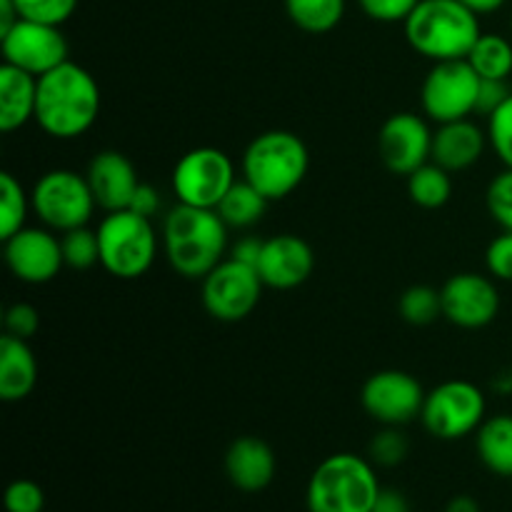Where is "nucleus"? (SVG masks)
Wrapping results in <instances>:
<instances>
[{
    "label": "nucleus",
    "mask_w": 512,
    "mask_h": 512,
    "mask_svg": "<svg viewBox=\"0 0 512 512\" xmlns=\"http://www.w3.org/2000/svg\"><path fill=\"white\" fill-rule=\"evenodd\" d=\"M103 108L95 75L83 65L65 60L38 78L35 123L55 140H75L88 133Z\"/></svg>",
    "instance_id": "obj_1"
},
{
    "label": "nucleus",
    "mask_w": 512,
    "mask_h": 512,
    "mask_svg": "<svg viewBox=\"0 0 512 512\" xmlns=\"http://www.w3.org/2000/svg\"><path fill=\"white\" fill-rule=\"evenodd\" d=\"M228 230L218 210L178 203L163 220V250L170 268L188 280H203L225 260Z\"/></svg>",
    "instance_id": "obj_2"
},
{
    "label": "nucleus",
    "mask_w": 512,
    "mask_h": 512,
    "mask_svg": "<svg viewBox=\"0 0 512 512\" xmlns=\"http://www.w3.org/2000/svg\"><path fill=\"white\" fill-rule=\"evenodd\" d=\"M403 28L410 48L433 63L465 60L483 35L480 15L460 0H420Z\"/></svg>",
    "instance_id": "obj_3"
},
{
    "label": "nucleus",
    "mask_w": 512,
    "mask_h": 512,
    "mask_svg": "<svg viewBox=\"0 0 512 512\" xmlns=\"http://www.w3.org/2000/svg\"><path fill=\"white\" fill-rule=\"evenodd\" d=\"M243 178L270 203L285 200L303 185L310 170L308 145L290 130H265L243 153Z\"/></svg>",
    "instance_id": "obj_4"
},
{
    "label": "nucleus",
    "mask_w": 512,
    "mask_h": 512,
    "mask_svg": "<svg viewBox=\"0 0 512 512\" xmlns=\"http://www.w3.org/2000/svg\"><path fill=\"white\" fill-rule=\"evenodd\" d=\"M380 480L373 460L355 453L328 455L305 490L308 512H373Z\"/></svg>",
    "instance_id": "obj_5"
},
{
    "label": "nucleus",
    "mask_w": 512,
    "mask_h": 512,
    "mask_svg": "<svg viewBox=\"0 0 512 512\" xmlns=\"http://www.w3.org/2000/svg\"><path fill=\"white\" fill-rule=\"evenodd\" d=\"M100 265L118 280H138L158 258L153 220L135 210H115L98 225Z\"/></svg>",
    "instance_id": "obj_6"
},
{
    "label": "nucleus",
    "mask_w": 512,
    "mask_h": 512,
    "mask_svg": "<svg viewBox=\"0 0 512 512\" xmlns=\"http://www.w3.org/2000/svg\"><path fill=\"white\" fill-rule=\"evenodd\" d=\"M30 203L35 218L55 233L83 228L98 208L88 178L68 168H55L40 175L30 190Z\"/></svg>",
    "instance_id": "obj_7"
},
{
    "label": "nucleus",
    "mask_w": 512,
    "mask_h": 512,
    "mask_svg": "<svg viewBox=\"0 0 512 512\" xmlns=\"http://www.w3.org/2000/svg\"><path fill=\"white\" fill-rule=\"evenodd\" d=\"M235 180L238 175H235L233 158L213 145H200L180 155L170 173V188L180 205L215 210Z\"/></svg>",
    "instance_id": "obj_8"
},
{
    "label": "nucleus",
    "mask_w": 512,
    "mask_h": 512,
    "mask_svg": "<svg viewBox=\"0 0 512 512\" xmlns=\"http://www.w3.org/2000/svg\"><path fill=\"white\" fill-rule=\"evenodd\" d=\"M485 393L470 380H445L425 395L423 428L438 440H463L488 418Z\"/></svg>",
    "instance_id": "obj_9"
},
{
    "label": "nucleus",
    "mask_w": 512,
    "mask_h": 512,
    "mask_svg": "<svg viewBox=\"0 0 512 512\" xmlns=\"http://www.w3.org/2000/svg\"><path fill=\"white\" fill-rule=\"evenodd\" d=\"M483 78L468 60L433 63L420 85V105L433 123H453L478 113Z\"/></svg>",
    "instance_id": "obj_10"
},
{
    "label": "nucleus",
    "mask_w": 512,
    "mask_h": 512,
    "mask_svg": "<svg viewBox=\"0 0 512 512\" xmlns=\"http://www.w3.org/2000/svg\"><path fill=\"white\" fill-rule=\"evenodd\" d=\"M263 288V280L253 265L225 258L203 278L200 300L210 318L220 323H240L258 308Z\"/></svg>",
    "instance_id": "obj_11"
},
{
    "label": "nucleus",
    "mask_w": 512,
    "mask_h": 512,
    "mask_svg": "<svg viewBox=\"0 0 512 512\" xmlns=\"http://www.w3.org/2000/svg\"><path fill=\"white\" fill-rule=\"evenodd\" d=\"M425 395L428 393L415 375L390 368L378 370L365 380L360 390V403L375 423L403 428L420 418Z\"/></svg>",
    "instance_id": "obj_12"
},
{
    "label": "nucleus",
    "mask_w": 512,
    "mask_h": 512,
    "mask_svg": "<svg viewBox=\"0 0 512 512\" xmlns=\"http://www.w3.org/2000/svg\"><path fill=\"white\" fill-rule=\"evenodd\" d=\"M0 50H3V63L15 65L25 73L35 75V78L70 60L68 40H65L60 25L25 18H20L13 28L0 33Z\"/></svg>",
    "instance_id": "obj_13"
},
{
    "label": "nucleus",
    "mask_w": 512,
    "mask_h": 512,
    "mask_svg": "<svg viewBox=\"0 0 512 512\" xmlns=\"http://www.w3.org/2000/svg\"><path fill=\"white\" fill-rule=\"evenodd\" d=\"M5 248V265L18 278L20 283L28 285H45L60 275L65 268L63 245L55 230L45 228H30L25 225L8 240H3Z\"/></svg>",
    "instance_id": "obj_14"
},
{
    "label": "nucleus",
    "mask_w": 512,
    "mask_h": 512,
    "mask_svg": "<svg viewBox=\"0 0 512 512\" xmlns=\"http://www.w3.org/2000/svg\"><path fill=\"white\" fill-rule=\"evenodd\" d=\"M443 318L463 330H480L500 313V293L495 278L480 273H458L440 288Z\"/></svg>",
    "instance_id": "obj_15"
},
{
    "label": "nucleus",
    "mask_w": 512,
    "mask_h": 512,
    "mask_svg": "<svg viewBox=\"0 0 512 512\" xmlns=\"http://www.w3.org/2000/svg\"><path fill=\"white\" fill-rule=\"evenodd\" d=\"M378 153L390 173L408 178L410 173L430 163L433 130L428 128V120L408 110L390 115L378 133Z\"/></svg>",
    "instance_id": "obj_16"
},
{
    "label": "nucleus",
    "mask_w": 512,
    "mask_h": 512,
    "mask_svg": "<svg viewBox=\"0 0 512 512\" xmlns=\"http://www.w3.org/2000/svg\"><path fill=\"white\" fill-rule=\"evenodd\" d=\"M255 270L265 288L295 290L308 283V278L313 275L315 253L308 240H303L300 235L280 233L263 240Z\"/></svg>",
    "instance_id": "obj_17"
},
{
    "label": "nucleus",
    "mask_w": 512,
    "mask_h": 512,
    "mask_svg": "<svg viewBox=\"0 0 512 512\" xmlns=\"http://www.w3.org/2000/svg\"><path fill=\"white\" fill-rule=\"evenodd\" d=\"M93 198L98 208L105 213H115V210H128L133 203V195L143 180L138 178V170L130 163L128 155L120 150H100L93 155L85 170Z\"/></svg>",
    "instance_id": "obj_18"
},
{
    "label": "nucleus",
    "mask_w": 512,
    "mask_h": 512,
    "mask_svg": "<svg viewBox=\"0 0 512 512\" xmlns=\"http://www.w3.org/2000/svg\"><path fill=\"white\" fill-rule=\"evenodd\" d=\"M490 145L488 130L480 128L475 120H453V123H440L433 130V153L430 160L440 165L443 170L463 173L473 168L485 155V148Z\"/></svg>",
    "instance_id": "obj_19"
},
{
    "label": "nucleus",
    "mask_w": 512,
    "mask_h": 512,
    "mask_svg": "<svg viewBox=\"0 0 512 512\" xmlns=\"http://www.w3.org/2000/svg\"><path fill=\"white\" fill-rule=\"evenodd\" d=\"M278 470L273 448L265 440L243 435L233 440L225 453V473L228 480L243 493H260L268 488Z\"/></svg>",
    "instance_id": "obj_20"
},
{
    "label": "nucleus",
    "mask_w": 512,
    "mask_h": 512,
    "mask_svg": "<svg viewBox=\"0 0 512 512\" xmlns=\"http://www.w3.org/2000/svg\"><path fill=\"white\" fill-rule=\"evenodd\" d=\"M38 385V360L28 340L5 333L0 338V400L20 403Z\"/></svg>",
    "instance_id": "obj_21"
},
{
    "label": "nucleus",
    "mask_w": 512,
    "mask_h": 512,
    "mask_svg": "<svg viewBox=\"0 0 512 512\" xmlns=\"http://www.w3.org/2000/svg\"><path fill=\"white\" fill-rule=\"evenodd\" d=\"M38 78L15 65H0V130L15 133L35 120Z\"/></svg>",
    "instance_id": "obj_22"
},
{
    "label": "nucleus",
    "mask_w": 512,
    "mask_h": 512,
    "mask_svg": "<svg viewBox=\"0 0 512 512\" xmlns=\"http://www.w3.org/2000/svg\"><path fill=\"white\" fill-rule=\"evenodd\" d=\"M475 450L490 473L512 478V415L485 418L475 433Z\"/></svg>",
    "instance_id": "obj_23"
},
{
    "label": "nucleus",
    "mask_w": 512,
    "mask_h": 512,
    "mask_svg": "<svg viewBox=\"0 0 512 512\" xmlns=\"http://www.w3.org/2000/svg\"><path fill=\"white\" fill-rule=\"evenodd\" d=\"M268 205L270 200L243 178L235 180V185L228 190V195L220 200V205L215 210H218V215L230 230H245L253 228V225H258L263 220Z\"/></svg>",
    "instance_id": "obj_24"
},
{
    "label": "nucleus",
    "mask_w": 512,
    "mask_h": 512,
    "mask_svg": "<svg viewBox=\"0 0 512 512\" xmlns=\"http://www.w3.org/2000/svg\"><path fill=\"white\" fill-rule=\"evenodd\" d=\"M465 60L483 80H508L512 75V43L505 35L483 33Z\"/></svg>",
    "instance_id": "obj_25"
},
{
    "label": "nucleus",
    "mask_w": 512,
    "mask_h": 512,
    "mask_svg": "<svg viewBox=\"0 0 512 512\" xmlns=\"http://www.w3.org/2000/svg\"><path fill=\"white\" fill-rule=\"evenodd\" d=\"M285 10L295 28L310 35H323L340 25L345 0H285Z\"/></svg>",
    "instance_id": "obj_26"
},
{
    "label": "nucleus",
    "mask_w": 512,
    "mask_h": 512,
    "mask_svg": "<svg viewBox=\"0 0 512 512\" xmlns=\"http://www.w3.org/2000/svg\"><path fill=\"white\" fill-rule=\"evenodd\" d=\"M408 195L418 208L438 210L453 198V178L433 160L408 175Z\"/></svg>",
    "instance_id": "obj_27"
},
{
    "label": "nucleus",
    "mask_w": 512,
    "mask_h": 512,
    "mask_svg": "<svg viewBox=\"0 0 512 512\" xmlns=\"http://www.w3.org/2000/svg\"><path fill=\"white\" fill-rule=\"evenodd\" d=\"M33 213L30 193L13 173H0V238L8 240L25 228L28 215Z\"/></svg>",
    "instance_id": "obj_28"
},
{
    "label": "nucleus",
    "mask_w": 512,
    "mask_h": 512,
    "mask_svg": "<svg viewBox=\"0 0 512 512\" xmlns=\"http://www.w3.org/2000/svg\"><path fill=\"white\" fill-rule=\"evenodd\" d=\"M400 318L408 325L423 328V325L435 323L443 318V300H440V290L430 288V285H410L398 300Z\"/></svg>",
    "instance_id": "obj_29"
},
{
    "label": "nucleus",
    "mask_w": 512,
    "mask_h": 512,
    "mask_svg": "<svg viewBox=\"0 0 512 512\" xmlns=\"http://www.w3.org/2000/svg\"><path fill=\"white\" fill-rule=\"evenodd\" d=\"M60 245H63V258L68 268L88 270L95 263H100L98 230H90L88 225L60 233Z\"/></svg>",
    "instance_id": "obj_30"
},
{
    "label": "nucleus",
    "mask_w": 512,
    "mask_h": 512,
    "mask_svg": "<svg viewBox=\"0 0 512 512\" xmlns=\"http://www.w3.org/2000/svg\"><path fill=\"white\" fill-rule=\"evenodd\" d=\"M370 460H373L375 468H398L410 453L408 438L400 433V428H388L385 425L373 440H370Z\"/></svg>",
    "instance_id": "obj_31"
},
{
    "label": "nucleus",
    "mask_w": 512,
    "mask_h": 512,
    "mask_svg": "<svg viewBox=\"0 0 512 512\" xmlns=\"http://www.w3.org/2000/svg\"><path fill=\"white\" fill-rule=\"evenodd\" d=\"M20 18L48 25H63L73 18L78 0H13Z\"/></svg>",
    "instance_id": "obj_32"
},
{
    "label": "nucleus",
    "mask_w": 512,
    "mask_h": 512,
    "mask_svg": "<svg viewBox=\"0 0 512 512\" xmlns=\"http://www.w3.org/2000/svg\"><path fill=\"white\" fill-rule=\"evenodd\" d=\"M485 205L495 223L512 233V170L505 168L490 180L485 190Z\"/></svg>",
    "instance_id": "obj_33"
},
{
    "label": "nucleus",
    "mask_w": 512,
    "mask_h": 512,
    "mask_svg": "<svg viewBox=\"0 0 512 512\" xmlns=\"http://www.w3.org/2000/svg\"><path fill=\"white\" fill-rule=\"evenodd\" d=\"M488 140L500 163L512 170V93L495 113L488 115Z\"/></svg>",
    "instance_id": "obj_34"
},
{
    "label": "nucleus",
    "mask_w": 512,
    "mask_h": 512,
    "mask_svg": "<svg viewBox=\"0 0 512 512\" xmlns=\"http://www.w3.org/2000/svg\"><path fill=\"white\" fill-rule=\"evenodd\" d=\"M8 512H45V493L35 480H13L5 490Z\"/></svg>",
    "instance_id": "obj_35"
},
{
    "label": "nucleus",
    "mask_w": 512,
    "mask_h": 512,
    "mask_svg": "<svg viewBox=\"0 0 512 512\" xmlns=\"http://www.w3.org/2000/svg\"><path fill=\"white\" fill-rule=\"evenodd\" d=\"M485 268L490 278L500 283H512V233L503 230L485 250Z\"/></svg>",
    "instance_id": "obj_36"
},
{
    "label": "nucleus",
    "mask_w": 512,
    "mask_h": 512,
    "mask_svg": "<svg viewBox=\"0 0 512 512\" xmlns=\"http://www.w3.org/2000/svg\"><path fill=\"white\" fill-rule=\"evenodd\" d=\"M3 328L8 335L20 340H30L40 328V313L30 303H13L3 315Z\"/></svg>",
    "instance_id": "obj_37"
},
{
    "label": "nucleus",
    "mask_w": 512,
    "mask_h": 512,
    "mask_svg": "<svg viewBox=\"0 0 512 512\" xmlns=\"http://www.w3.org/2000/svg\"><path fill=\"white\" fill-rule=\"evenodd\" d=\"M420 0H358L360 10L375 23H405Z\"/></svg>",
    "instance_id": "obj_38"
},
{
    "label": "nucleus",
    "mask_w": 512,
    "mask_h": 512,
    "mask_svg": "<svg viewBox=\"0 0 512 512\" xmlns=\"http://www.w3.org/2000/svg\"><path fill=\"white\" fill-rule=\"evenodd\" d=\"M512 90L508 88V80H483L478 98V113L488 118L490 113L500 108L510 98Z\"/></svg>",
    "instance_id": "obj_39"
},
{
    "label": "nucleus",
    "mask_w": 512,
    "mask_h": 512,
    "mask_svg": "<svg viewBox=\"0 0 512 512\" xmlns=\"http://www.w3.org/2000/svg\"><path fill=\"white\" fill-rule=\"evenodd\" d=\"M160 208H163V198H160L158 190H155L150 183H140L133 195V203H130V210H135V213L153 220L155 215L160 213Z\"/></svg>",
    "instance_id": "obj_40"
},
{
    "label": "nucleus",
    "mask_w": 512,
    "mask_h": 512,
    "mask_svg": "<svg viewBox=\"0 0 512 512\" xmlns=\"http://www.w3.org/2000/svg\"><path fill=\"white\" fill-rule=\"evenodd\" d=\"M373 512H410L408 498L400 490L380 488L378 498H375Z\"/></svg>",
    "instance_id": "obj_41"
},
{
    "label": "nucleus",
    "mask_w": 512,
    "mask_h": 512,
    "mask_svg": "<svg viewBox=\"0 0 512 512\" xmlns=\"http://www.w3.org/2000/svg\"><path fill=\"white\" fill-rule=\"evenodd\" d=\"M260 250H263V240L250 238L248 235V238L238 240V243L230 248V258L240 260V263H248L255 268V263H258V258H260Z\"/></svg>",
    "instance_id": "obj_42"
},
{
    "label": "nucleus",
    "mask_w": 512,
    "mask_h": 512,
    "mask_svg": "<svg viewBox=\"0 0 512 512\" xmlns=\"http://www.w3.org/2000/svg\"><path fill=\"white\" fill-rule=\"evenodd\" d=\"M460 3H463L465 8L473 10L475 15H490V13H495V10L503 8L508 0H460Z\"/></svg>",
    "instance_id": "obj_43"
},
{
    "label": "nucleus",
    "mask_w": 512,
    "mask_h": 512,
    "mask_svg": "<svg viewBox=\"0 0 512 512\" xmlns=\"http://www.w3.org/2000/svg\"><path fill=\"white\" fill-rule=\"evenodd\" d=\"M445 512H483V510H480V503L473 498V495H455V498L445 505Z\"/></svg>",
    "instance_id": "obj_44"
}]
</instances>
